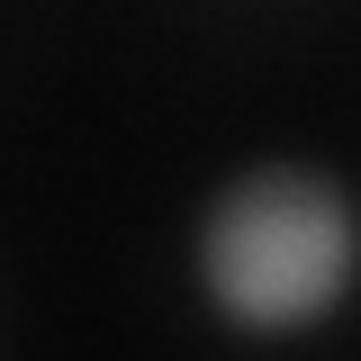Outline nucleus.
Returning a JSON list of instances; mask_svg holds the SVG:
<instances>
[{
    "instance_id": "nucleus-1",
    "label": "nucleus",
    "mask_w": 361,
    "mask_h": 361,
    "mask_svg": "<svg viewBox=\"0 0 361 361\" xmlns=\"http://www.w3.org/2000/svg\"><path fill=\"white\" fill-rule=\"evenodd\" d=\"M361 271V217L334 180L298 163H262L226 190L199 226V280L235 325H316Z\"/></svg>"
}]
</instances>
